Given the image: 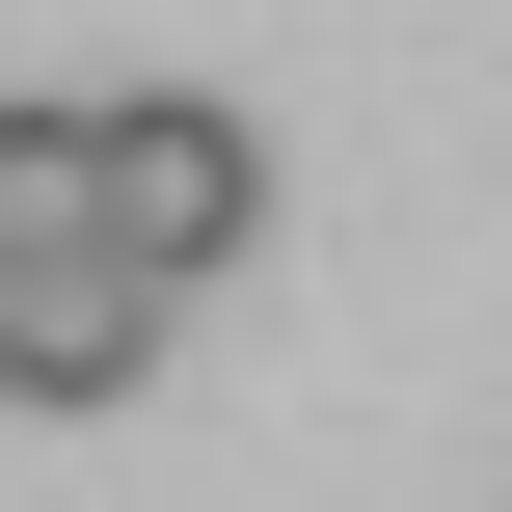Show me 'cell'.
I'll list each match as a JSON object with an SVG mask.
<instances>
[{
  "mask_svg": "<svg viewBox=\"0 0 512 512\" xmlns=\"http://www.w3.org/2000/svg\"><path fill=\"white\" fill-rule=\"evenodd\" d=\"M243 243H270V135H243V108H189V81H135V108H108V270L216 297Z\"/></svg>",
  "mask_w": 512,
  "mask_h": 512,
  "instance_id": "obj_1",
  "label": "cell"
},
{
  "mask_svg": "<svg viewBox=\"0 0 512 512\" xmlns=\"http://www.w3.org/2000/svg\"><path fill=\"white\" fill-rule=\"evenodd\" d=\"M162 324H189L162 270H108V243H27V270H0V405H54V432H81V405H135V378H162Z\"/></svg>",
  "mask_w": 512,
  "mask_h": 512,
  "instance_id": "obj_2",
  "label": "cell"
}]
</instances>
